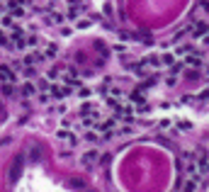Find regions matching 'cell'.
<instances>
[{"mask_svg": "<svg viewBox=\"0 0 209 192\" xmlns=\"http://www.w3.org/2000/svg\"><path fill=\"white\" fill-rule=\"evenodd\" d=\"M0 75H2V78H5L7 83L12 80V73H10V68H5V66H0Z\"/></svg>", "mask_w": 209, "mask_h": 192, "instance_id": "cell-2", "label": "cell"}, {"mask_svg": "<svg viewBox=\"0 0 209 192\" xmlns=\"http://www.w3.org/2000/svg\"><path fill=\"white\" fill-rule=\"evenodd\" d=\"M95 158H97V153H95V151H90V153H85V163H88V165H90V163H93Z\"/></svg>", "mask_w": 209, "mask_h": 192, "instance_id": "cell-3", "label": "cell"}, {"mask_svg": "<svg viewBox=\"0 0 209 192\" xmlns=\"http://www.w3.org/2000/svg\"><path fill=\"white\" fill-rule=\"evenodd\" d=\"M187 66H192V68L200 66V56H190V59H187Z\"/></svg>", "mask_w": 209, "mask_h": 192, "instance_id": "cell-4", "label": "cell"}, {"mask_svg": "<svg viewBox=\"0 0 209 192\" xmlns=\"http://www.w3.org/2000/svg\"><path fill=\"white\" fill-rule=\"evenodd\" d=\"M32 90H34V88H32V83H25V88H22V93H25V95H29Z\"/></svg>", "mask_w": 209, "mask_h": 192, "instance_id": "cell-5", "label": "cell"}, {"mask_svg": "<svg viewBox=\"0 0 209 192\" xmlns=\"http://www.w3.org/2000/svg\"><path fill=\"white\" fill-rule=\"evenodd\" d=\"M202 97H204V100H209V90H204V93H202Z\"/></svg>", "mask_w": 209, "mask_h": 192, "instance_id": "cell-6", "label": "cell"}, {"mask_svg": "<svg viewBox=\"0 0 209 192\" xmlns=\"http://www.w3.org/2000/svg\"><path fill=\"white\" fill-rule=\"evenodd\" d=\"M0 44H5V36H2V34H0Z\"/></svg>", "mask_w": 209, "mask_h": 192, "instance_id": "cell-7", "label": "cell"}, {"mask_svg": "<svg viewBox=\"0 0 209 192\" xmlns=\"http://www.w3.org/2000/svg\"><path fill=\"white\" fill-rule=\"evenodd\" d=\"M192 34H195V36L207 34V25H204V22H197V25H195V29H192Z\"/></svg>", "mask_w": 209, "mask_h": 192, "instance_id": "cell-1", "label": "cell"}]
</instances>
